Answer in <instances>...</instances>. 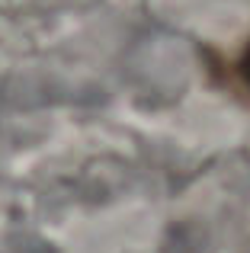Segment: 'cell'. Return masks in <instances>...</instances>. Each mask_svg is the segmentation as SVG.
I'll use <instances>...</instances> for the list:
<instances>
[{
	"label": "cell",
	"instance_id": "6da1fadb",
	"mask_svg": "<svg viewBox=\"0 0 250 253\" xmlns=\"http://www.w3.org/2000/svg\"><path fill=\"white\" fill-rule=\"evenodd\" d=\"M238 71H241V77H244V84L250 86V48L244 51V58H241V64H238Z\"/></svg>",
	"mask_w": 250,
	"mask_h": 253
}]
</instances>
